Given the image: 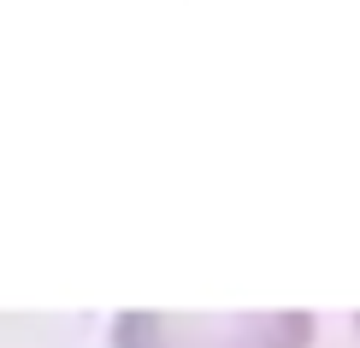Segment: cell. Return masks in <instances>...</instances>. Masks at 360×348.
Returning a JSON list of instances; mask_svg holds the SVG:
<instances>
[{
    "mask_svg": "<svg viewBox=\"0 0 360 348\" xmlns=\"http://www.w3.org/2000/svg\"><path fill=\"white\" fill-rule=\"evenodd\" d=\"M112 348H313V313H118Z\"/></svg>",
    "mask_w": 360,
    "mask_h": 348,
    "instance_id": "6da1fadb",
    "label": "cell"
}]
</instances>
